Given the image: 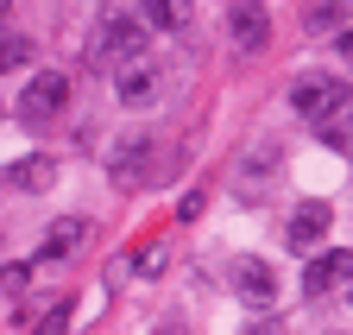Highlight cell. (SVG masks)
<instances>
[{"label": "cell", "mask_w": 353, "mask_h": 335, "mask_svg": "<svg viewBox=\"0 0 353 335\" xmlns=\"http://www.w3.org/2000/svg\"><path fill=\"white\" fill-rule=\"evenodd\" d=\"M139 26L183 32V26H190V0H145V7H139Z\"/></svg>", "instance_id": "8fae6325"}, {"label": "cell", "mask_w": 353, "mask_h": 335, "mask_svg": "<svg viewBox=\"0 0 353 335\" xmlns=\"http://www.w3.org/2000/svg\"><path fill=\"white\" fill-rule=\"evenodd\" d=\"M322 234H328V202H296V209H290V247H296V253H309Z\"/></svg>", "instance_id": "9c48e42d"}, {"label": "cell", "mask_w": 353, "mask_h": 335, "mask_svg": "<svg viewBox=\"0 0 353 335\" xmlns=\"http://www.w3.org/2000/svg\"><path fill=\"white\" fill-rule=\"evenodd\" d=\"M347 266H353V260H347V247H334V253H322L316 266H309L303 291H309V298H328L334 285H347Z\"/></svg>", "instance_id": "30bf717a"}, {"label": "cell", "mask_w": 353, "mask_h": 335, "mask_svg": "<svg viewBox=\"0 0 353 335\" xmlns=\"http://www.w3.org/2000/svg\"><path fill=\"white\" fill-rule=\"evenodd\" d=\"M108 171H114V184L145 178V171H152V140H145V133H139V140H120V146L108 152Z\"/></svg>", "instance_id": "ba28073f"}, {"label": "cell", "mask_w": 353, "mask_h": 335, "mask_svg": "<svg viewBox=\"0 0 353 335\" xmlns=\"http://www.w3.org/2000/svg\"><path fill=\"white\" fill-rule=\"evenodd\" d=\"M164 335H183V329H164Z\"/></svg>", "instance_id": "44dd1931"}, {"label": "cell", "mask_w": 353, "mask_h": 335, "mask_svg": "<svg viewBox=\"0 0 353 335\" xmlns=\"http://www.w3.org/2000/svg\"><path fill=\"white\" fill-rule=\"evenodd\" d=\"M290 108H296V114H328V108H347V89H341L334 76L309 70V76L290 82Z\"/></svg>", "instance_id": "277c9868"}, {"label": "cell", "mask_w": 353, "mask_h": 335, "mask_svg": "<svg viewBox=\"0 0 353 335\" xmlns=\"http://www.w3.org/2000/svg\"><path fill=\"white\" fill-rule=\"evenodd\" d=\"M63 102H70V76H63V70H38V76L26 82V95H19V120H26V127H38V120H51Z\"/></svg>", "instance_id": "7a4b0ae2"}, {"label": "cell", "mask_w": 353, "mask_h": 335, "mask_svg": "<svg viewBox=\"0 0 353 335\" xmlns=\"http://www.w3.org/2000/svg\"><path fill=\"white\" fill-rule=\"evenodd\" d=\"M240 335H278V329H272V323H259V329H240Z\"/></svg>", "instance_id": "d6986e66"}, {"label": "cell", "mask_w": 353, "mask_h": 335, "mask_svg": "<svg viewBox=\"0 0 353 335\" xmlns=\"http://www.w3.org/2000/svg\"><path fill=\"white\" fill-rule=\"evenodd\" d=\"M309 26L322 38H341L347 32V0H309Z\"/></svg>", "instance_id": "4fadbf2b"}, {"label": "cell", "mask_w": 353, "mask_h": 335, "mask_svg": "<svg viewBox=\"0 0 353 335\" xmlns=\"http://www.w3.org/2000/svg\"><path fill=\"white\" fill-rule=\"evenodd\" d=\"M19 291H26V266H7L0 272V298H19Z\"/></svg>", "instance_id": "2e32d148"}, {"label": "cell", "mask_w": 353, "mask_h": 335, "mask_svg": "<svg viewBox=\"0 0 353 335\" xmlns=\"http://www.w3.org/2000/svg\"><path fill=\"white\" fill-rule=\"evenodd\" d=\"M176 216H183V222H190V216H202V190H190V196H176Z\"/></svg>", "instance_id": "ac0fdd59"}, {"label": "cell", "mask_w": 353, "mask_h": 335, "mask_svg": "<svg viewBox=\"0 0 353 335\" xmlns=\"http://www.w3.org/2000/svg\"><path fill=\"white\" fill-rule=\"evenodd\" d=\"M19 64H32V38L7 32V38H0V76H7V70H19Z\"/></svg>", "instance_id": "5bb4252c"}, {"label": "cell", "mask_w": 353, "mask_h": 335, "mask_svg": "<svg viewBox=\"0 0 353 335\" xmlns=\"http://www.w3.org/2000/svg\"><path fill=\"white\" fill-rule=\"evenodd\" d=\"M132 57H145V26H139V13L108 7V13L95 19V38H88V64H114V70H126Z\"/></svg>", "instance_id": "6da1fadb"}, {"label": "cell", "mask_w": 353, "mask_h": 335, "mask_svg": "<svg viewBox=\"0 0 353 335\" xmlns=\"http://www.w3.org/2000/svg\"><path fill=\"white\" fill-rule=\"evenodd\" d=\"M7 7H13V0H0V13H7Z\"/></svg>", "instance_id": "ffe728a7"}, {"label": "cell", "mask_w": 353, "mask_h": 335, "mask_svg": "<svg viewBox=\"0 0 353 335\" xmlns=\"http://www.w3.org/2000/svg\"><path fill=\"white\" fill-rule=\"evenodd\" d=\"M228 38L240 51H265L272 45V19H265L259 0H234V13H228Z\"/></svg>", "instance_id": "5b68a950"}, {"label": "cell", "mask_w": 353, "mask_h": 335, "mask_svg": "<svg viewBox=\"0 0 353 335\" xmlns=\"http://www.w3.org/2000/svg\"><path fill=\"white\" fill-rule=\"evenodd\" d=\"M63 329H70V304H57L51 316H44V323H38V335H63Z\"/></svg>", "instance_id": "e0dca14e"}, {"label": "cell", "mask_w": 353, "mask_h": 335, "mask_svg": "<svg viewBox=\"0 0 353 335\" xmlns=\"http://www.w3.org/2000/svg\"><path fill=\"white\" fill-rule=\"evenodd\" d=\"M322 146L347 152V114H341V120H322Z\"/></svg>", "instance_id": "9a60e30c"}, {"label": "cell", "mask_w": 353, "mask_h": 335, "mask_svg": "<svg viewBox=\"0 0 353 335\" xmlns=\"http://www.w3.org/2000/svg\"><path fill=\"white\" fill-rule=\"evenodd\" d=\"M234 291L252 310H272L278 304V272L265 266V260H234Z\"/></svg>", "instance_id": "8992f818"}, {"label": "cell", "mask_w": 353, "mask_h": 335, "mask_svg": "<svg viewBox=\"0 0 353 335\" xmlns=\"http://www.w3.org/2000/svg\"><path fill=\"white\" fill-rule=\"evenodd\" d=\"M51 178H57L51 158H19V164H7V184H19V190H44Z\"/></svg>", "instance_id": "7c38bea8"}, {"label": "cell", "mask_w": 353, "mask_h": 335, "mask_svg": "<svg viewBox=\"0 0 353 335\" xmlns=\"http://www.w3.org/2000/svg\"><path fill=\"white\" fill-rule=\"evenodd\" d=\"M88 240V222L82 216H63V222H51L44 228V240H38V260L44 266H57V260H76V247Z\"/></svg>", "instance_id": "52a82bcc"}, {"label": "cell", "mask_w": 353, "mask_h": 335, "mask_svg": "<svg viewBox=\"0 0 353 335\" xmlns=\"http://www.w3.org/2000/svg\"><path fill=\"white\" fill-rule=\"evenodd\" d=\"M164 82H170V76H164V64H152V57H132V64L114 76V95H120L126 108H152V102L164 95Z\"/></svg>", "instance_id": "3957f363"}]
</instances>
